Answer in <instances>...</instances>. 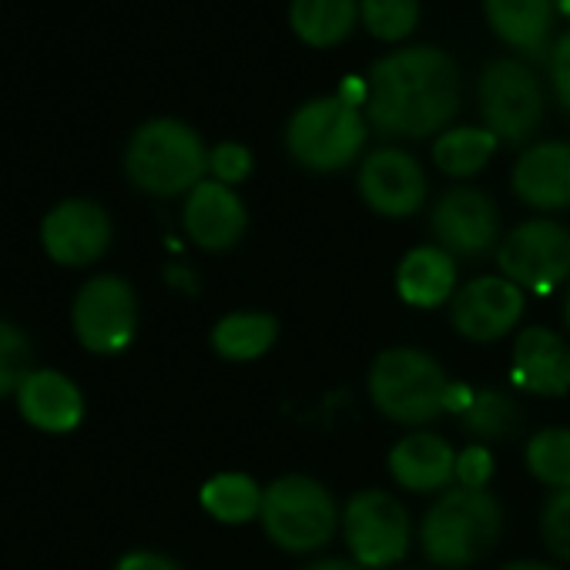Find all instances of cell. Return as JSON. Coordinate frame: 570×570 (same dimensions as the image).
I'll use <instances>...</instances> for the list:
<instances>
[{
  "instance_id": "cell-34",
  "label": "cell",
  "mask_w": 570,
  "mask_h": 570,
  "mask_svg": "<svg viewBox=\"0 0 570 570\" xmlns=\"http://www.w3.org/2000/svg\"><path fill=\"white\" fill-rule=\"evenodd\" d=\"M115 570H181V567H178V563H175L171 557H165V553H151V550H135V553L121 557Z\"/></svg>"
},
{
  "instance_id": "cell-23",
  "label": "cell",
  "mask_w": 570,
  "mask_h": 570,
  "mask_svg": "<svg viewBox=\"0 0 570 570\" xmlns=\"http://www.w3.org/2000/svg\"><path fill=\"white\" fill-rule=\"evenodd\" d=\"M275 320L265 313H232L212 330V346L222 360L232 363H248L258 360L272 343H275Z\"/></svg>"
},
{
  "instance_id": "cell-29",
  "label": "cell",
  "mask_w": 570,
  "mask_h": 570,
  "mask_svg": "<svg viewBox=\"0 0 570 570\" xmlns=\"http://www.w3.org/2000/svg\"><path fill=\"white\" fill-rule=\"evenodd\" d=\"M31 376V340L21 326L0 320V400L21 390Z\"/></svg>"
},
{
  "instance_id": "cell-39",
  "label": "cell",
  "mask_w": 570,
  "mask_h": 570,
  "mask_svg": "<svg viewBox=\"0 0 570 570\" xmlns=\"http://www.w3.org/2000/svg\"><path fill=\"white\" fill-rule=\"evenodd\" d=\"M560 8H563V11L570 14V0H560Z\"/></svg>"
},
{
  "instance_id": "cell-13",
  "label": "cell",
  "mask_w": 570,
  "mask_h": 570,
  "mask_svg": "<svg viewBox=\"0 0 570 570\" xmlns=\"http://www.w3.org/2000/svg\"><path fill=\"white\" fill-rule=\"evenodd\" d=\"M430 225L443 252L460 258H480L497 245L500 215L493 198L480 188H453L433 205Z\"/></svg>"
},
{
  "instance_id": "cell-26",
  "label": "cell",
  "mask_w": 570,
  "mask_h": 570,
  "mask_svg": "<svg viewBox=\"0 0 570 570\" xmlns=\"http://www.w3.org/2000/svg\"><path fill=\"white\" fill-rule=\"evenodd\" d=\"M527 466L540 483L553 490H567L570 487V430L550 426L537 433L527 446Z\"/></svg>"
},
{
  "instance_id": "cell-19",
  "label": "cell",
  "mask_w": 570,
  "mask_h": 570,
  "mask_svg": "<svg viewBox=\"0 0 570 570\" xmlns=\"http://www.w3.org/2000/svg\"><path fill=\"white\" fill-rule=\"evenodd\" d=\"M390 473L400 487L416 493L443 490L456 476V453L436 433H410L393 446Z\"/></svg>"
},
{
  "instance_id": "cell-20",
  "label": "cell",
  "mask_w": 570,
  "mask_h": 570,
  "mask_svg": "<svg viewBox=\"0 0 570 570\" xmlns=\"http://www.w3.org/2000/svg\"><path fill=\"white\" fill-rule=\"evenodd\" d=\"M453 285H456V262L450 252H443L436 245L413 248L396 268L400 296L420 309H433V306L446 303L453 296Z\"/></svg>"
},
{
  "instance_id": "cell-17",
  "label": "cell",
  "mask_w": 570,
  "mask_h": 570,
  "mask_svg": "<svg viewBox=\"0 0 570 570\" xmlns=\"http://www.w3.org/2000/svg\"><path fill=\"white\" fill-rule=\"evenodd\" d=\"M513 191L520 202L540 212H560L570 205V145L540 141L527 148L513 165Z\"/></svg>"
},
{
  "instance_id": "cell-6",
  "label": "cell",
  "mask_w": 570,
  "mask_h": 570,
  "mask_svg": "<svg viewBox=\"0 0 570 570\" xmlns=\"http://www.w3.org/2000/svg\"><path fill=\"white\" fill-rule=\"evenodd\" d=\"M262 527L265 533L293 553L320 550L333 540L340 510L330 490L313 476H282L262 493Z\"/></svg>"
},
{
  "instance_id": "cell-25",
  "label": "cell",
  "mask_w": 570,
  "mask_h": 570,
  "mask_svg": "<svg viewBox=\"0 0 570 570\" xmlns=\"http://www.w3.org/2000/svg\"><path fill=\"white\" fill-rule=\"evenodd\" d=\"M258 483L245 473H218L202 487V507L222 523H245L262 510Z\"/></svg>"
},
{
  "instance_id": "cell-33",
  "label": "cell",
  "mask_w": 570,
  "mask_h": 570,
  "mask_svg": "<svg viewBox=\"0 0 570 570\" xmlns=\"http://www.w3.org/2000/svg\"><path fill=\"white\" fill-rule=\"evenodd\" d=\"M550 81L560 105L570 111V35H563L550 51Z\"/></svg>"
},
{
  "instance_id": "cell-18",
  "label": "cell",
  "mask_w": 570,
  "mask_h": 570,
  "mask_svg": "<svg viewBox=\"0 0 570 570\" xmlns=\"http://www.w3.org/2000/svg\"><path fill=\"white\" fill-rule=\"evenodd\" d=\"M513 383L537 396H563L570 390V350L550 330H523L513 346Z\"/></svg>"
},
{
  "instance_id": "cell-3",
  "label": "cell",
  "mask_w": 570,
  "mask_h": 570,
  "mask_svg": "<svg viewBox=\"0 0 570 570\" xmlns=\"http://www.w3.org/2000/svg\"><path fill=\"white\" fill-rule=\"evenodd\" d=\"M125 171L141 191L168 198L202 185V175L208 171V151L185 121L151 118L131 135Z\"/></svg>"
},
{
  "instance_id": "cell-37",
  "label": "cell",
  "mask_w": 570,
  "mask_h": 570,
  "mask_svg": "<svg viewBox=\"0 0 570 570\" xmlns=\"http://www.w3.org/2000/svg\"><path fill=\"white\" fill-rule=\"evenodd\" d=\"M500 570H557V567H547V563H537V560H517V563H507Z\"/></svg>"
},
{
  "instance_id": "cell-5",
  "label": "cell",
  "mask_w": 570,
  "mask_h": 570,
  "mask_svg": "<svg viewBox=\"0 0 570 570\" xmlns=\"http://www.w3.org/2000/svg\"><path fill=\"white\" fill-rule=\"evenodd\" d=\"M366 145V118L356 105L333 98L306 101L285 128V148L309 171H340Z\"/></svg>"
},
{
  "instance_id": "cell-38",
  "label": "cell",
  "mask_w": 570,
  "mask_h": 570,
  "mask_svg": "<svg viewBox=\"0 0 570 570\" xmlns=\"http://www.w3.org/2000/svg\"><path fill=\"white\" fill-rule=\"evenodd\" d=\"M563 316H567V326H570V289H567V303H563Z\"/></svg>"
},
{
  "instance_id": "cell-31",
  "label": "cell",
  "mask_w": 570,
  "mask_h": 570,
  "mask_svg": "<svg viewBox=\"0 0 570 570\" xmlns=\"http://www.w3.org/2000/svg\"><path fill=\"white\" fill-rule=\"evenodd\" d=\"M208 171L215 175V181L222 185H238L248 178L252 171V151L238 141H222L208 151Z\"/></svg>"
},
{
  "instance_id": "cell-2",
  "label": "cell",
  "mask_w": 570,
  "mask_h": 570,
  "mask_svg": "<svg viewBox=\"0 0 570 570\" xmlns=\"http://www.w3.org/2000/svg\"><path fill=\"white\" fill-rule=\"evenodd\" d=\"M500 530H503V510L497 497H490L487 490L456 487L446 490L426 510L420 540H423V553L433 563L463 570L497 543Z\"/></svg>"
},
{
  "instance_id": "cell-9",
  "label": "cell",
  "mask_w": 570,
  "mask_h": 570,
  "mask_svg": "<svg viewBox=\"0 0 570 570\" xmlns=\"http://www.w3.org/2000/svg\"><path fill=\"white\" fill-rule=\"evenodd\" d=\"M497 262L510 282L550 293L570 275V228L553 218H530L500 242Z\"/></svg>"
},
{
  "instance_id": "cell-24",
  "label": "cell",
  "mask_w": 570,
  "mask_h": 570,
  "mask_svg": "<svg viewBox=\"0 0 570 570\" xmlns=\"http://www.w3.org/2000/svg\"><path fill=\"white\" fill-rule=\"evenodd\" d=\"M497 145V135L487 128H450L436 138L433 161L440 171L453 178H470L493 158Z\"/></svg>"
},
{
  "instance_id": "cell-36",
  "label": "cell",
  "mask_w": 570,
  "mask_h": 570,
  "mask_svg": "<svg viewBox=\"0 0 570 570\" xmlns=\"http://www.w3.org/2000/svg\"><path fill=\"white\" fill-rule=\"evenodd\" d=\"M306 570H366V567L356 563V560H316Z\"/></svg>"
},
{
  "instance_id": "cell-15",
  "label": "cell",
  "mask_w": 570,
  "mask_h": 570,
  "mask_svg": "<svg viewBox=\"0 0 570 570\" xmlns=\"http://www.w3.org/2000/svg\"><path fill=\"white\" fill-rule=\"evenodd\" d=\"M248 215L242 198L222 181H202L188 191L185 228L195 245L208 252H225L245 235Z\"/></svg>"
},
{
  "instance_id": "cell-32",
  "label": "cell",
  "mask_w": 570,
  "mask_h": 570,
  "mask_svg": "<svg viewBox=\"0 0 570 570\" xmlns=\"http://www.w3.org/2000/svg\"><path fill=\"white\" fill-rule=\"evenodd\" d=\"M490 476H493V456L487 446H466L456 456V480L466 490H483Z\"/></svg>"
},
{
  "instance_id": "cell-1",
  "label": "cell",
  "mask_w": 570,
  "mask_h": 570,
  "mask_svg": "<svg viewBox=\"0 0 570 570\" xmlns=\"http://www.w3.org/2000/svg\"><path fill=\"white\" fill-rule=\"evenodd\" d=\"M460 108V71L440 48H403L380 58L366 78V118L383 135L426 138Z\"/></svg>"
},
{
  "instance_id": "cell-35",
  "label": "cell",
  "mask_w": 570,
  "mask_h": 570,
  "mask_svg": "<svg viewBox=\"0 0 570 570\" xmlns=\"http://www.w3.org/2000/svg\"><path fill=\"white\" fill-rule=\"evenodd\" d=\"M168 282L178 285V289H185V293H195L198 289V282H195V275L188 268H168Z\"/></svg>"
},
{
  "instance_id": "cell-10",
  "label": "cell",
  "mask_w": 570,
  "mask_h": 570,
  "mask_svg": "<svg viewBox=\"0 0 570 570\" xmlns=\"http://www.w3.org/2000/svg\"><path fill=\"white\" fill-rule=\"evenodd\" d=\"M346 543L366 570L393 567L410 550V517L386 490H363L346 503L343 513Z\"/></svg>"
},
{
  "instance_id": "cell-7",
  "label": "cell",
  "mask_w": 570,
  "mask_h": 570,
  "mask_svg": "<svg viewBox=\"0 0 570 570\" xmlns=\"http://www.w3.org/2000/svg\"><path fill=\"white\" fill-rule=\"evenodd\" d=\"M71 326L88 353L115 356L125 353L138 333L135 289L118 275H95L81 285L71 306Z\"/></svg>"
},
{
  "instance_id": "cell-21",
  "label": "cell",
  "mask_w": 570,
  "mask_h": 570,
  "mask_svg": "<svg viewBox=\"0 0 570 570\" xmlns=\"http://www.w3.org/2000/svg\"><path fill=\"white\" fill-rule=\"evenodd\" d=\"M493 35L523 55H540L553 28V0H483Z\"/></svg>"
},
{
  "instance_id": "cell-4",
  "label": "cell",
  "mask_w": 570,
  "mask_h": 570,
  "mask_svg": "<svg viewBox=\"0 0 570 570\" xmlns=\"http://www.w3.org/2000/svg\"><path fill=\"white\" fill-rule=\"evenodd\" d=\"M446 393L443 366L420 350H386L370 370V396L396 423H430L446 410Z\"/></svg>"
},
{
  "instance_id": "cell-14",
  "label": "cell",
  "mask_w": 570,
  "mask_h": 570,
  "mask_svg": "<svg viewBox=\"0 0 570 570\" xmlns=\"http://www.w3.org/2000/svg\"><path fill=\"white\" fill-rule=\"evenodd\" d=\"M360 191L373 212L386 218H406L426 202V175L413 155L400 148H380L360 168Z\"/></svg>"
},
{
  "instance_id": "cell-27",
  "label": "cell",
  "mask_w": 570,
  "mask_h": 570,
  "mask_svg": "<svg viewBox=\"0 0 570 570\" xmlns=\"http://www.w3.org/2000/svg\"><path fill=\"white\" fill-rule=\"evenodd\" d=\"M360 21L386 45L406 41L420 24V0H360Z\"/></svg>"
},
{
  "instance_id": "cell-11",
  "label": "cell",
  "mask_w": 570,
  "mask_h": 570,
  "mask_svg": "<svg viewBox=\"0 0 570 570\" xmlns=\"http://www.w3.org/2000/svg\"><path fill=\"white\" fill-rule=\"evenodd\" d=\"M41 242L58 265H91L111 245V218L91 198H68L45 215Z\"/></svg>"
},
{
  "instance_id": "cell-12",
  "label": "cell",
  "mask_w": 570,
  "mask_h": 570,
  "mask_svg": "<svg viewBox=\"0 0 570 570\" xmlns=\"http://www.w3.org/2000/svg\"><path fill=\"white\" fill-rule=\"evenodd\" d=\"M453 326L473 343H493L507 336L523 316V293L507 275H480L453 296Z\"/></svg>"
},
{
  "instance_id": "cell-8",
  "label": "cell",
  "mask_w": 570,
  "mask_h": 570,
  "mask_svg": "<svg viewBox=\"0 0 570 570\" xmlns=\"http://www.w3.org/2000/svg\"><path fill=\"white\" fill-rule=\"evenodd\" d=\"M480 115L497 141L523 145L543 118V91L537 75L510 58L490 61L480 75Z\"/></svg>"
},
{
  "instance_id": "cell-16",
  "label": "cell",
  "mask_w": 570,
  "mask_h": 570,
  "mask_svg": "<svg viewBox=\"0 0 570 570\" xmlns=\"http://www.w3.org/2000/svg\"><path fill=\"white\" fill-rule=\"evenodd\" d=\"M18 410L41 433H71L85 420V396L71 376L58 370H31L18 390Z\"/></svg>"
},
{
  "instance_id": "cell-28",
  "label": "cell",
  "mask_w": 570,
  "mask_h": 570,
  "mask_svg": "<svg viewBox=\"0 0 570 570\" xmlns=\"http://www.w3.org/2000/svg\"><path fill=\"white\" fill-rule=\"evenodd\" d=\"M460 420L480 440H503L517 426V406L510 396H503L497 390H483V393H473V400L460 413Z\"/></svg>"
},
{
  "instance_id": "cell-30",
  "label": "cell",
  "mask_w": 570,
  "mask_h": 570,
  "mask_svg": "<svg viewBox=\"0 0 570 570\" xmlns=\"http://www.w3.org/2000/svg\"><path fill=\"white\" fill-rule=\"evenodd\" d=\"M540 533L553 557L570 560V487L553 490L540 513Z\"/></svg>"
},
{
  "instance_id": "cell-22",
  "label": "cell",
  "mask_w": 570,
  "mask_h": 570,
  "mask_svg": "<svg viewBox=\"0 0 570 570\" xmlns=\"http://www.w3.org/2000/svg\"><path fill=\"white\" fill-rule=\"evenodd\" d=\"M360 21L356 0H293L289 24L293 35L309 48H336L343 45Z\"/></svg>"
}]
</instances>
